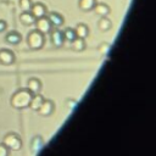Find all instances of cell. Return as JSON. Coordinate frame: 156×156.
Masks as SVG:
<instances>
[{"instance_id": "7", "label": "cell", "mask_w": 156, "mask_h": 156, "mask_svg": "<svg viewBox=\"0 0 156 156\" xmlns=\"http://www.w3.org/2000/svg\"><path fill=\"white\" fill-rule=\"evenodd\" d=\"M29 12L34 16L35 20H37V18H40V17H44V16L48 15L46 6H45L44 4H41V2H35V4H33Z\"/></svg>"}, {"instance_id": "22", "label": "cell", "mask_w": 156, "mask_h": 156, "mask_svg": "<svg viewBox=\"0 0 156 156\" xmlns=\"http://www.w3.org/2000/svg\"><path fill=\"white\" fill-rule=\"evenodd\" d=\"M108 50H110V44H107V43H102V44H100L98 46V51L101 55H106L108 52Z\"/></svg>"}, {"instance_id": "11", "label": "cell", "mask_w": 156, "mask_h": 156, "mask_svg": "<svg viewBox=\"0 0 156 156\" xmlns=\"http://www.w3.org/2000/svg\"><path fill=\"white\" fill-rule=\"evenodd\" d=\"M93 10H94V12H95L98 16H100V17L108 16L110 12H111L110 6H108L107 4H105V2H96Z\"/></svg>"}, {"instance_id": "10", "label": "cell", "mask_w": 156, "mask_h": 156, "mask_svg": "<svg viewBox=\"0 0 156 156\" xmlns=\"http://www.w3.org/2000/svg\"><path fill=\"white\" fill-rule=\"evenodd\" d=\"M27 89L32 93V95L39 94L41 90V82L38 78H30L27 82Z\"/></svg>"}, {"instance_id": "2", "label": "cell", "mask_w": 156, "mask_h": 156, "mask_svg": "<svg viewBox=\"0 0 156 156\" xmlns=\"http://www.w3.org/2000/svg\"><path fill=\"white\" fill-rule=\"evenodd\" d=\"M27 44H28V46L30 49L39 50L45 44V35L43 33H40L39 30L34 29V30H32L28 34V37H27Z\"/></svg>"}, {"instance_id": "5", "label": "cell", "mask_w": 156, "mask_h": 156, "mask_svg": "<svg viewBox=\"0 0 156 156\" xmlns=\"http://www.w3.org/2000/svg\"><path fill=\"white\" fill-rule=\"evenodd\" d=\"M49 34H50L51 44H52L55 48H61V46L65 44L63 33H62V30H60L58 28H52Z\"/></svg>"}, {"instance_id": "8", "label": "cell", "mask_w": 156, "mask_h": 156, "mask_svg": "<svg viewBox=\"0 0 156 156\" xmlns=\"http://www.w3.org/2000/svg\"><path fill=\"white\" fill-rule=\"evenodd\" d=\"M46 17H48V20L50 21L52 28H60V27L63 26V23H65L63 16H62L61 13H58V12H49V13L46 15Z\"/></svg>"}, {"instance_id": "14", "label": "cell", "mask_w": 156, "mask_h": 156, "mask_svg": "<svg viewBox=\"0 0 156 156\" xmlns=\"http://www.w3.org/2000/svg\"><path fill=\"white\" fill-rule=\"evenodd\" d=\"M98 28L101 30V32H107L112 28V22L111 20L107 17V16H104L101 17L99 21H98Z\"/></svg>"}, {"instance_id": "17", "label": "cell", "mask_w": 156, "mask_h": 156, "mask_svg": "<svg viewBox=\"0 0 156 156\" xmlns=\"http://www.w3.org/2000/svg\"><path fill=\"white\" fill-rule=\"evenodd\" d=\"M74 30H76V34H77L78 38L85 39V38L89 35V28H88V26L84 24V23H78L77 27L74 28Z\"/></svg>"}, {"instance_id": "23", "label": "cell", "mask_w": 156, "mask_h": 156, "mask_svg": "<svg viewBox=\"0 0 156 156\" xmlns=\"http://www.w3.org/2000/svg\"><path fill=\"white\" fill-rule=\"evenodd\" d=\"M7 155H9V149L4 144H0V156H7Z\"/></svg>"}, {"instance_id": "3", "label": "cell", "mask_w": 156, "mask_h": 156, "mask_svg": "<svg viewBox=\"0 0 156 156\" xmlns=\"http://www.w3.org/2000/svg\"><path fill=\"white\" fill-rule=\"evenodd\" d=\"M4 145L9 150H20L22 146V140L17 134L10 133L4 138Z\"/></svg>"}, {"instance_id": "4", "label": "cell", "mask_w": 156, "mask_h": 156, "mask_svg": "<svg viewBox=\"0 0 156 156\" xmlns=\"http://www.w3.org/2000/svg\"><path fill=\"white\" fill-rule=\"evenodd\" d=\"M34 24H35V29L39 30L40 33H43L44 35H45V34H49L50 30L52 29V26H51V23H50V21L48 20L46 16L40 17V18H37Z\"/></svg>"}, {"instance_id": "20", "label": "cell", "mask_w": 156, "mask_h": 156, "mask_svg": "<svg viewBox=\"0 0 156 156\" xmlns=\"http://www.w3.org/2000/svg\"><path fill=\"white\" fill-rule=\"evenodd\" d=\"M63 38H65V41H72V40H74L76 38H77V34H76V30H74V28H71V27H68V28H66L63 32Z\"/></svg>"}, {"instance_id": "6", "label": "cell", "mask_w": 156, "mask_h": 156, "mask_svg": "<svg viewBox=\"0 0 156 156\" xmlns=\"http://www.w3.org/2000/svg\"><path fill=\"white\" fill-rule=\"evenodd\" d=\"M54 110H55V104H54L51 100L44 99L43 104L40 105V107L38 108V111H37V112H38L40 116H43V117H48V116L52 115Z\"/></svg>"}, {"instance_id": "9", "label": "cell", "mask_w": 156, "mask_h": 156, "mask_svg": "<svg viewBox=\"0 0 156 156\" xmlns=\"http://www.w3.org/2000/svg\"><path fill=\"white\" fill-rule=\"evenodd\" d=\"M15 62V55L12 51L7 49H1L0 50V63L5 66H10Z\"/></svg>"}, {"instance_id": "12", "label": "cell", "mask_w": 156, "mask_h": 156, "mask_svg": "<svg viewBox=\"0 0 156 156\" xmlns=\"http://www.w3.org/2000/svg\"><path fill=\"white\" fill-rule=\"evenodd\" d=\"M5 40L10 45H17V44H20L22 41V35L18 32H16V30H11V32H9L6 34Z\"/></svg>"}, {"instance_id": "19", "label": "cell", "mask_w": 156, "mask_h": 156, "mask_svg": "<svg viewBox=\"0 0 156 156\" xmlns=\"http://www.w3.org/2000/svg\"><path fill=\"white\" fill-rule=\"evenodd\" d=\"M30 146H32V150H33L34 152L39 151V150H40V149L44 146V140H43V138H41L40 135H37V136H34V138L32 139Z\"/></svg>"}, {"instance_id": "18", "label": "cell", "mask_w": 156, "mask_h": 156, "mask_svg": "<svg viewBox=\"0 0 156 156\" xmlns=\"http://www.w3.org/2000/svg\"><path fill=\"white\" fill-rule=\"evenodd\" d=\"M98 1L96 0H79L78 1V7L82 10V11H91L95 6Z\"/></svg>"}, {"instance_id": "21", "label": "cell", "mask_w": 156, "mask_h": 156, "mask_svg": "<svg viewBox=\"0 0 156 156\" xmlns=\"http://www.w3.org/2000/svg\"><path fill=\"white\" fill-rule=\"evenodd\" d=\"M32 5H33L32 0H20V7L23 11H30Z\"/></svg>"}, {"instance_id": "13", "label": "cell", "mask_w": 156, "mask_h": 156, "mask_svg": "<svg viewBox=\"0 0 156 156\" xmlns=\"http://www.w3.org/2000/svg\"><path fill=\"white\" fill-rule=\"evenodd\" d=\"M20 21L24 26H33L35 23V18L29 11H23L20 16Z\"/></svg>"}, {"instance_id": "1", "label": "cell", "mask_w": 156, "mask_h": 156, "mask_svg": "<svg viewBox=\"0 0 156 156\" xmlns=\"http://www.w3.org/2000/svg\"><path fill=\"white\" fill-rule=\"evenodd\" d=\"M32 93L28 90V89H20L18 91H16L12 98H11V106L13 108H17V110H21V108H26L29 106V102H30V99H32Z\"/></svg>"}, {"instance_id": "16", "label": "cell", "mask_w": 156, "mask_h": 156, "mask_svg": "<svg viewBox=\"0 0 156 156\" xmlns=\"http://www.w3.org/2000/svg\"><path fill=\"white\" fill-rule=\"evenodd\" d=\"M71 48L74 50V51H83L85 48H87V43H85V39L83 38H76L74 40L71 41Z\"/></svg>"}, {"instance_id": "15", "label": "cell", "mask_w": 156, "mask_h": 156, "mask_svg": "<svg viewBox=\"0 0 156 156\" xmlns=\"http://www.w3.org/2000/svg\"><path fill=\"white\" fill-rule=\"evenodd\" d=\"M43 101H44V98H43V95H40V93L39 94H34L32 96V99H30V102H29V106L28 107H30L34 111H38V108L40 107V105L43 104Z\"/></svg>"}, {"instance_id": "24", "label": "cell", "mask_w": 156, "mask_h": 156, "mask_svg": "<svg viewBox=\"0 0 156 156\" xmlns=\"http://www.w3.org/2000/svg\"><path fill=\"white\" fill-rule=\"evenodd\" d=\"M76 104H77V101H76V100H73V99L67 100V108H73V107L76 106Z\"/></svg>"}, {"instance_id": "25", "label": "cell", "mask_w": 156, "mask_h": 156, "mask_svg": "<svg viewBox=\"0 0 156 156\" xmlns=\"http://www.w3.org/2000/svg\"><path fill=\"white\" fill-rule=\"evenodd\" d=\"M6 28H7L6 22H5V21H2V20H0V33H1V32H4Z\"/></svg>"}]
</instances>
